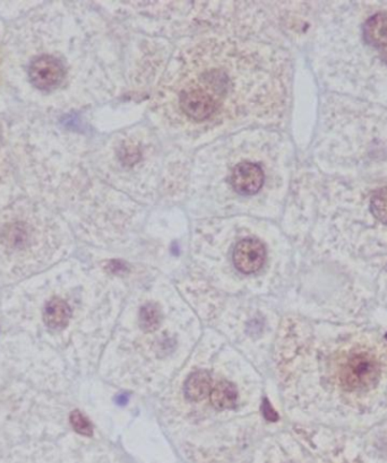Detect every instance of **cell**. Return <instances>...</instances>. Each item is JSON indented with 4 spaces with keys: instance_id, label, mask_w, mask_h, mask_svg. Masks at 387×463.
<instances>
[{
    "instance_id": "cell-10",
    "label": "cell",
    "mask_w": 387,
    "mask_h": 463,
    "mask_svg": "<svg viewBox=\"0 0 387 463\" xmlns=\"http://www.w3.org/2000/svg\"><path fill=\"white\" fill-rule=\"evenodd\" d=\"M162 321V313L157 305L148 303L140 311V324L145 333H153L160 327Z\"/></svg>"
},
{
    "instance_id": "cell-7",
    "label": "cell",
    "mask_w": 387,
    "mask_h": 463,
    "mask_svg": "<svg viewBox=\"0 0 387 463\" xmlns=\"http://www.w3.org/2000/svg\"><path fill=\"white\" fill-rule=\"evenodd\" d=\"M71 318V310L64 300L54 297L47 303L43 320L47 327L52 330L65 329Z\"/></svg>"
},
{
    "instance_id": "cell-15",
    "label": "cell",
    "mask_w": 387,
    "mask_h": 463,
    "mask_svg": "<svg viewBox=\"0 0 387 463\" xmlns=\"http://www.w3.org/2000/svg\"><path fill=\"white\" fill-rule=\"evenodd\" d=\"M386 339H387V335H386Z\"/></svg>"
},
{
    "instance_id": "cell-8",
    "label": "cell",
    "mask_w": 387,
    "mask_h": 463,
    "mask_svg": "<svg viewBox=\"0 0 387 463\" xmlns=\"http://www.w3.org/2000/svg\"><path fill=\"white\" fill-rule=\"evenodd\" d=\"M212 391L211 376L206 371H198L187 378L185 384V395L191 401L206 399Z\"/></svg>"
},
{
    "instance_id": "cell-14",
    "label": "cell",
    "mask_w": 387,
    "mask_h": 463,
    "mask_svg": "<svg viewBox=\"0 0 387 463\" xmlns=\"http://www.w3.org/2000/svg\"><path fill=\"white\" fill-rule=\"evenodd\" d=\"M379 57H381V59L387 65V47L379 50Z\"/></svg>"
},
{
    "instance_id": "cell-6",
    "label": "cell",
    "mask_w": 387,
    "mask_h": 463,
    "mask_svg": "<svg viewBox=\"0 0 387 463\" xmlns=\"http://www.w3.org/2000/svg\"><path fill=\"white\" fill-rule=\"evenodd\" d=\"M362 35L367 44L374 48L381 50L387 47V12L377 13L368 18Z\"/></svg>"
},
{
    "instance_id": "cell-9",
    "label": "cell",
    "mask_w": 387,
    "mask_h": 463,
    "mask_svg": "<svg viewBox=\"0 0 387 463\" xmlns=\"http://www.w3.org/2000/svg\"><path fill=\"white\" fill-rule=\"evenodd\" d=\"M211 402L217 409L225 410L234 408L238 400V393L234 384L228 381L219 382L212 389Z\"/></svg>"
},
{
    "instance_id": "cell-1",
    "label": "cell",
    "mask_w": 387,
    "mask_h": 463,
    "mask_svg": "<svg viewBox=\"0 0 387 463\" xmlns=\"http://www.w3.org/2000/svg\"><path fill=\"white\" fill-rule=\"evenodd\" d=\"M381 369L367 354L351 356L340 371V383L347 391H366L379 382Z\"/></svg>"
},
{
    "instance_id": "cell-11",
    "label": "cell",
    "mask_w": 387,
    "mask_h": 463,
    "mask_svg": "<svg viewBox=\"0 0 387 463\" xmlns=\"http://www.w3.org/2000/svg\"><path fill=\"white\" fill-rule=\"evenodd\" d=\"M370 211L377 221L387 224V187L374 192L370 198Z\"/></svg>"
},
{
    "instance_id": "cell-4",
    "label": "cell",
    "mask_w": 387,
    "mask_h": 463,
    "mask_svg": "<svg viewBox=\"0 0 387 463\" xmlns=\"http://www.w3.org/2000/svg\"><path fill=\"white\" fill-rule=\"evenodd\" d=\"M266 250L262 242L257 239H244L236 245L234 264L244 273H256L264 264Z\"/></svg>"
},
{
    "instance_id": "cell-5",
    "label": "cell",
    "mask_w": 387,
    "mask_h": 463,
    "mask_svg": "<svg viewBox=\"0 0 387 463\" xmlns=\"http://www.w3.org/2000/svg\"><path fill=\"white\" fill-rule=\"evenodd\" d=\"M264 180L262 168L255 163H240L231 174V185L238 194L244 196L257 194L264 185Z\"/></svg>"
},
{
    "instance_id": "cell-3",
    "label": "cell",
    "mask_w": 387,
    "mask_h": 463,
    "mask_svg": "<svg viewBox=\"0 0 387 463\" xmlns=\"http://www.w3.org/2000/svg\"><path fill=\"white\" fill-rule=\"evenodd\" d=\"M65 76L63 63L57 58L42 56L32 61L29 77L32 84L41 91H52Z\"/></svg>"
},
{
    "instance_id": "cell-2",
    "label": "cell",
    "mask_w": 387,
    "mask_h": 463,
    "mask_svg": "<svg viewBox=\"0 0 387 463\" xmlns=\"http://www.w3.org/2000/svg\"><path fill=\"white\" fill-rule=\"evenodd\" d=\"M220 100L202 84H188L179 93V106L189 119L203 121L219 109Z\"/></svg>"
},
{
    "instance_id": "cell-13",
    "label": "cell",
    "mask_w": 387,
    "mask_h": 463,
    "mask_svg": "<svg viewBox=\"0 0 387 463\" xmlns=\"http://www.w3.org/2000/svg\"><path fill=\"white\" fill-rule=\"evenodd\" d=\"M262 412L266 421L274 423V421H278V419H279L278 412L273 409V407L270 406V402L266 399L263 401Z\"/></svg>"
},
{
    "instance_id": "cell-12",
    "label": "cell",
    "mask_w": 387,
    "mask_h": 463,
    "mask_svg": "<svg viewBox=\"0 0 387 463\" xmlns=\"http://www.w3.org/2000/svg\"><path fill=\"white\" fill-rule=\"evenodd\" d=\"M71 426L75 429V432L78 433V434L84 435V436H92V434H93L92 424L78 410L71 412Z\"/></svg>"
}]
</instances>
